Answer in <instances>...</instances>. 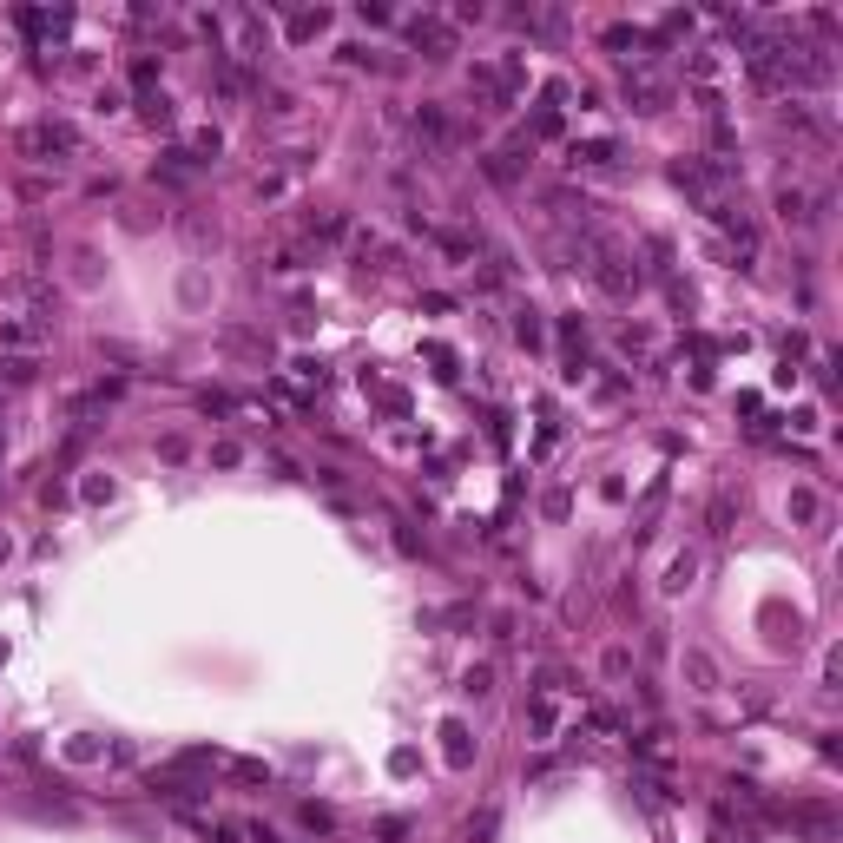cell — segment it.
I'll return each mask as SVG.
<instances>
[{
    "label": "cell",
    "instance_id": "obj_6",
    "mask_svg": "<svg viewBox=\"0 0 843 843\" xmlns=\"http://www.w3.org/2000/svg\"><path fill=\"white\" fill-rule=\"evenodd\" d=\"M685 679L699 685V692H718V666L705 653H685Z\"/></svg>",
    "mask_w": 843,
    "mask_h": 843
},
{
    "label": "cell",
    "instance_id": "obj_9",
    "mask_svg": "<svg viewBox=\"0 0 843 843\" xmlns=\"http://www.w3.org/2000/svg\"><path fill=\"white\" fill-rule=\"evenodd\" d=\"M442 738H448V764L462 771V764L475 758V745H468V732H462V725H442Z\"/></svg>",
    "mask_w": 843,
    "mask_h": 843
},
{
    "label": "cell",
    "instance_id": "obj_13",
    "mask_svg": "<svg viewBox=\"0 0 843 843\" xmlns=\"http://www.w3.org/2000/svg\"><path fill=\"white\" fill-rule=\"evenodd\" d=\"M323 27H330V14H297V20H290V33H297V40H310V33H323Z\"/></svg>",
    "mask_w": 843,
    "mask_h": 843
},
{
    "label": "cell",
    "instance_id": "obj_8",
    "mask_svg": "<svg viewBox=\"0 0 843 843\" xmlns=\"http://www.w3.org/2000/svg\"><path fill=\"white\" fill-rule=\"evenodd\" d=\"M817 514H824V501H817L811 488H791V521H797V527H811Z\"/></svg>",
    "mask_w": 843,
    "mask_h": 843
},
{
    "label": "cell",
    "instance_id": "obj_1",
    "mask_svg": "<svg viewBox=\"0 0 843 843\" xmlns=\"http://www.w3.org/2000/svg\"><path fill=\"white\" fill-rule=\"evenodd\" d=\"M587 257H593L587 271L600 277V290H606V297H620V303H626V297H633V290H639V264H633V257L620 251V244L593 238V244H587Z\"/></svg>",
    "mask_w": 843,
    "mask_h": 843
},
{
    "label": "cell",
    "instance_id": "obj_14",
    "mask_svg": "<svg viewBox=\"0 0 843 843\" xmlns=\"http://www.w3.org/2000/svg\"><path fill=\"white\" fill-rule=\"evenodd\" d=\"M257 843H277V837H271V830H257Z\"/></svg>",
    "mask_w": 843,
    "mask_h": 843
},
{
    "label": "cell",
    "instance_id": "obj_10",
    "mask_svg": "<svg viewBox=\"0 0 843 843\" xmlns=\"http://www.w3.org/2000/svg\"><path fill=\"white\" fill-rule=\"evenodd\" d=\"M462 692H468V699H488V692H494V666H468L462 672Z\"/></svg>",
    "mask_w": 843,
    "mask_h": 843
},
{
    "label": "cell",
    "instance_id": "obj_7",
    "mask_svg": "<svg viewBox=\"0 0 843 843\" xmlns=\"http://www.w3.org/2000/svg\"><path fill=\"white\" fill-rule=\"evenodd\" d=\"M573 159H580V165H613V159H620V145H613V139H587V145H573Z\"/></svg>",
    "mask_w": 843,
    "mask_h": 843
},
{
    "label": "cell",
    "instance_id": "obj_4",
    "mask_svg": "<svg viewBox=\"0 0 843 843\" xmlns=\"http://www.w3.org/2000/svg\"><path fill=\"white\" fill-rule=\"evenodd\" d=\"M415 132H422L429 145H455V119H448L442 106H422V112H415Z\"/></svg>",
    "mask_w": 843,
    "mask_h": 843
},
{
    "label": "cell",
    "instance_id": "obj_5",
    "mask_svg": "<svg viewBox=\"0 0 843 843\" xmlns=\"http://www.w3.org/2000/svg\"><path fill=\"white\" fill-rule=\"evenodd\" d=\"M692 573H699V554L685 547V554H672V567H666V593H685L692 587Z\"/></svg>",
    "mask_w": 843,
    "mask_h": 843
},
{
    "label": "cell",
    "instance_id": "obj_12",
    "mask_svg": "<svg viewBox=\"0 0 843 843\" xmlns=\"http://www.w3.org/2000/svg\"><path fill=\"white\" fill-rule=\"evenodd\" d=\"M514 336H521V343H541V310H514Z\"/></svg>",
    "mask_w": 843,
    "mask_h": 843
},
{
    "label": "cell",
    "instance_id": "obj_3",
    "mask_svg": "<svg viewBox=\"0 0 843 843\" xmlns=\"http://www.w3.org/2000/svg\"><path fill=\"white\" fill-rule=\"evenodd\" d=\"M0 343H7V350H40V343H47V323L40 317H7L0 323Z\"/></svg>",
    "mask_w": 843,
    "mask_h": 843
},
{
    "label": "cell",
    "instance_id": "obj_2",
    "mask_svg": "<svg viewBox=\"0 0 843 843\" xmlns=\"http://www.w3.org/2000/svg\"><path fill=\"white\" fill-rule=\"evenodd\" d=\"M73 145H80V132L66 126V119H47V126L20 132V152H73Z\"/></svg>",
    "mask_w": 843,
    "mask_h": 843
},
{
    "label": "cell",
    "instance_id": "obj_11",
    "mask_svg": "<svg viewBox=\"0 0 843 843\" xmlns=\"http://www.w3.org/2000/svg\"><path fill=\"white\" fill-rule=\"evenodd\" d=\"M145 119H152L159 132H172V99H165V93H145Z\"/></svg>",
    "mask_w": 843,
    "mask_h": 843
}]
</instances>
